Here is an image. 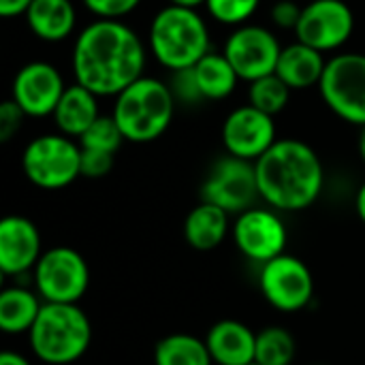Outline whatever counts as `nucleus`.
Wrapping results in <instances>:
<instances>
[{
    "label": "nucleus",
    "mask_w": 365,
    "mask_h": 365,
    "mask_svg": "<svg viewBox=\"0 0 365 365\" xmlns=\"http://www.w3.org/2000/svg\"><path fill=\"white\" fill-rule=\"evenodd\" d=\"M148 49L141 36L122 19H94L73 43L71 66L75 83L96 96H118L143 77Z\"/></svg>",
    "instance_id": "f257e3e1"
},
{
    "label": "nucleus",
    "mask_w": 365,
    "mask_h": 365,
    "mask_svg": "<svg viewBox=\"0 0 365 365\" xmlns=\"http://www.w3.org/2000/svg\"><path fill=\"white\" fill-rule=\"evenodd\" d=\"M261 199L280 212L310 207L325 184V169L312 145L299 139H278L257 163Z\"/></svg>",
    "instance_id": "f03ea898"
},
{
    "label": "nucleus",
    "mask_w": 365,
    "mask_h": 365,
    "mask_svg": "<svg viewBox=\"0 0 365 365\" xmlns=\"http://www.w3.org/2000/svg\"><path fill=\"white\" fill-rule=\"evenodd\" d=\"M152 56L167 71L192 68L210 49V28L197 9L167 4L160 9L148 32Z\"/></svg>",
    "instance_id": "7ed1b4c3"
},
{
    "label": "nucleus",
    "mask_w": 365,
    "mask_h": 365,
    "mask_svg": "<svg viewBox=\"0 0 365 365\" xmlns=\"http://www.w3.org/2000/svg\"><path fill=\"white\" fill-rule=\"evenodd\" d=\"M175 111L169 83L143 75L115 96L111 115L130 143H150L165 135Z\"/></svg>",
    "instance_id": "20e7f679"
},
{
    "label": "nucleus",
    "mask_w": 365,
    "mask_h": 365,
    "mask_svg": "<svg viewBox=\"0 0 365 365\" xmlns=\"http://www.w3.org/2000/svg\"><path fill=\"white\" fill-rule=\"evenodd\" d=\"M32 353L49 365H68L81 359L92 342V325L77 304H43L28 331Z\"/></svg>",
    "instance_id": "39448f33"
},
{
    "label": "nucleus",
    "mask_w": 365,
    "mask_h": 365,
    "mask_svg": "<svg viewBox=\"0 0 365 365\" xmlns=\"http://www.w3.org/2000/svg\"><path fill=\"white\" fill-rule=\"evenodd\" d=\"M21 169L43 190L66 188L81 175V145L62 133L34 137L24 148Z\"/></svg>",
    "instance_id": "423d86ee"
},
{
    "label": "nucleus",
    "mask_w": 365,
    "mask_h": 365,
    "mask_svg": "<svg viewBox=\"0 0 365 365\" xmlns=\"http://www.w3.org/2000/svg\"><path fill=\"white\" fill-rule=\"evenodd\" d=\"M319 92L340 120L365 126V53L342 51L329 58Z\"/></svg>",
    "instance_id": "0eeeda50"
},
{
    "label": "nucleus",
    "mask_w": 365,
    "mask_h": 365,
    "mask_svg": "<svg viewBox=\"0 0 365 365\" xmlns=\"http://www.w3.org/2000/svg\"><path fill=\"white\" fill-rule=\"evenodd\" d=\"M34 272V287L43 304H79L90 287V269L81 252L53 246L43 252Z\"/></svg>",
    "instance_id": "6e6552de"
},
{
    "label": "nucleus",
    "mask_w": 365,
    "mask_h": 365,
    "mask_svg": "<svg viewBox=\"0 0 365 365\" xmlns=\"http://www.w3.org/2000/svg\"><path fill=\"white\" fill-rule=\"evenodd\" d=\"M259 192L257 165L231 154L218 158L201 184V201L212 203L227 214H242L255 207Z\"/></svg>",
    "instance_id": "1a4fd4ad"
},
{
    "label": "nucleus",
    "mask_w": 365,
    "mask_h": 365,
    "mask_svg": "<svg viewBox=\"0 0 365 365\" xmlns=\"http://www.w3.org/2000/svg\"><path fill=\"white\" fill-rule=\"evenodd\" d=\"M282 45L278 36L257 24H244L235 28L222 47V53L235 68L242 81H257L261 77H267L276 73L278 58H280Z\"/></svg>",
    "instance_id": "9d476101"
},
{
    "label": "nucleus",
    "mask_w": 365,
    "mask_h": 365,
    "mask_svg": "<svg viewBox=\"0 0 365 365\" xmlns=\"http://www.w3.org/2000/svg\"><path fill=\"white\" fill-rule=\"evenodd\" d=\"M261 293L280 312H299L314 297V278L308 265L291 255H280L263 265Z\"/></svg>",
    "instance_id": "9b49d317"
},
{
    "label": "nucleus",
    "mask_w": 365,
    "mask_h": 365,
    "mask_svg": "<svg viewBox=\"0 0 365 365\" xmlns=\"http://www.w3.org/2000/svg\"><path fill=\"white\" fill-rule=\"evenodd\" d=\"M355 30V15L344 0H312L302 9L297 41L329 53L342 49Z\"/></svg>",
    "instance_id": "f8f14e48"
},
{
    "label": "nucleus",
    "mask_w": 365,
    "mask_h": 365,
    "mask_svg": "<svg viewBox=\"0 0 365 365\" xmlns=\"http://www.w3.org/2000/svg\"><path fill=\"white\" fill-rule=\"evenodd\" d=\"M231 231L237 250L246 259L261 265L284 255V246L289 242L282 218L274 210L265 207H250L242 212Z\"/></svg>",
    "instance_id": "ddd939ff"
},
{
    "label": "nucleus",
    "mask_w": 365,
    "mask_h": 365,
    "mask_svg": "<svg viewBox=\"0 0 365 365\" xmlns=\"http://www.w3.org/2000/svg\"><path fill=\"white\" fill-rule=\"evenodd\" d=\"M66 83L62 73L45 60L24 64L11 86V98L19 105L26 118H47L56 111Z\"/></svg>",
    "instance_id": "4468645a"
},
{
    "label": "nucleus",
    "mask_w": 365,
    "mask_h": 365,
    "mask_svg": "<svg viewBox=\"0 0 365 365\" xmlns=\"http://www.w3.org/2000/svg\"><path fill=\"white\" fill-rule=\"evenodd\" d=\"M276 141L278 137L274 118L252 105L233 109L222 122L225 150L235 158L257 163Z\"/></svg>",
    "instance_id": "2eb2a0df"
},
{
    "label": "nucleus",
    "mask_w": 365,
    "mask_h": 365,
    "mask_svg": "<svg viewBox=\"0 0 365 365\" xmlns=\"http://www.w3.org/2000/svg\"><path fill=\"white\" fill-rule=\"evenodd\" d=\"M41 257V233L30 218L6 216L0 220V272L4 276H21L34 269Z\"/></svg>",
    "instance_id": "dca6fc26"
},
{
    "label": "nucleus",
    "mask_w": 365,
    "mask_h": 365,
    "mask_svg": "<svg viewBox=\"0 0 365 365\" xmlns=\"http://www.w3.org/2000/svg\"><path fill=\"white\" fill-rule=\"evenodd\" d=\"M212 361L218 365H250L255 364L257 334L233 319L218 321L212 325L205 338Z\"/></svg>",
    "instance_id": "f3484780"
},
{
    "label": "nucleus",
    "mask_w": 365,
    "mask_h": 365,
    "mask_svg": "<svg viewBox=\"0 0 365 365\" xmlns=\"http://www.w3.org/2000/svg\"><path fill=\"white\" fill-rule=\"evenodd\" d=\"M325 66H327V60L323 51L302 41H295L282 47L276 75L291 90H308V88H319Z\"/></svg>",
    "instance_id": "a211bd4d"
},
{
    "label": "nucleus",
    "mask_w": 365,
    "mask_h": 365,
    "mask_svg": "<svg viewBox=\"0 0 365 365\" xmlns=\"http://www.w3.org/2000/svg\"><path fill=\"white\" fill-rule=\"evenodd\" d=\"M24 17L30 32L47 43L66 41L77 26V11L71 0H32Z\"/></svg>",
    "instance_id": "6ab92c4d"
},
{
    "label": "nucleus",
    "mask_w": 365,
    "mask_h": 365,
    "mask_svg": "<svg viewBox=\"0 0 365 365\" xmlns=\"http://www.w3.org/2000/svg\"><path fill=\"white\" fill-rule=\"evenodd\" d=\"M98 115V96L79 83L66 86L56 111L51 113L58 130L71 139H79Z\"/></svg>",
    "instance_id": "aec40b11"
},
{
    "label": "nucleus",
    "mask_w": 365,
    "mask_h": 365,
    "mask_svg": "<svg viewBox=\"0 0 365 365\" xmlns=\"http://www.w3.org/2000/svg\"><path fill=\"white\" fill-rule=\"evenodd\" d=\"M229 229V214L205 201L192 207L184 220V237L188 246L199 252H210L218 248L225 242Z\"/></svg>",
    "instance_id": "412c9836"
},
{
    "label": "nucleus",
    "mask_w": 365,
    "mask_h": 365,
    "mask_svg": "<svg viewBox=\"0 0 365 365\" xmlns=\"http://www.w3.org/2000/svg\"><path fill=\"white\" fill-rule=\"evenodd\" d=\"M41 295L24 287H9L0 293V329L9 336L28 334L41 314Z\"/></svg>",
    "instance_id": "4be33fe9"
},
{
    "label": "nucleus",
    "mask_w": 365,
    "mask_h": 365,
    "mask_svg": "<svg viewBox=\"0 0 365 365\" xmlns=\"http://www.w3.org/2000/svg\"><path fill=\"white\" fill-rule=\"evenodd\" d=\"M192 68L205 101H222L231 96L240 83V75L222 51H210Z\"/></svg>",
    "instance_id": "5701e85b"
},
{
    "label": "nucleus",
    "mask_w": 365,
    "mask_h": 365,
    "mask_svg": "<svg viewBox=\"0 0 365 365\" xmlns=\"http://www.w3.org/2000/svg\"><path fill=\"white\" fill-rule=\"evenodd\" d=\"M154 365H214V361L205 340L190 334H171L154 346Z\"/></svg>",
    "instance_id": "b1692460"
},
{
    "label": "nucleus",
    "mask_w": 365,
    "mask_h": 365,
    "mask_svg": "<svg viewBox=\"0 0 365 365\" xmlns=\"http://www.w3.org/2000/svg\"><path fill=\"white\" fill-rule=\"evenodd\" d=\"M295 359V338L289 329L272 325L257 334L255 364L259 365H291Z\"/></svg>",
    "instance_id": "393cba45"
},
{
    "label": "nucleus",
    "mask_w": 365,
    "mask_h": 365,
    "mask_svg": "<svg viewBox=\"0 0 365 365\" xmlns=\"http://www.w3.org/2000/svg\"><path fill=\"white\" fill-rule=\"evenodd\" d=\"M291 92L293 90L276 73H272L267 77L248 83V105L274 118L289 105Z\"/></svg>",
    "instance_id": "a878e982"
},
{
    "label": "nucleus",
    "mask_w": 365,
    "mask_h": 365,
    "mask_svg": "<svg viewBox=\"0 0 365 365\" xmlns=\"http://www.w3.org/2000/svg\"><path fill=\"white\" fill-rule=\"evenodd\" d=\"M124 141L126 139H124V135H122V130H120L113 115H98L94 120V124L79 137L81 148L101 150V152H109V154H115Z\"/></svg>",
    "instance_id": "bb28decb"
},
{
    "label": "nucleus",
    "mask_w": 365,
    "mask_h": 365,
    "mask_svg": "<svg viewBox=\"0 0 365 365\" xmlns=\"http://www.w3.org/2000/svg\"><path fill=\"white\" fill-rule=\"evenodd\" d=\"M261 0H207V15L225 26L240 28L248 24V19L259 11Z\"/></svg>",
    "instance_id": "cd10ccee"
},
{
    "label": "nucleus",
    "mask_w": 365,
    "mask_h": 365,
    "mask_svg": "<svg viewBox=\"0 0 365 365\" xmlns=\"http://www.w3.org/2000/svg\"><path fill=\"white\" fill-rule=\"evenodd\" d=\"M169 88L175 96V103H186V105H197L203 98L197 77H195V68H182V71H173L171 79H169Z\"/></svg>",
    "instance_id": "c85d7f7f"
},
{
    "label": "nucleus",
    "mask_w": 365,
    "mask_h": 365,
    "mask_svg": "<svg viewBox=\"0 0 365 365\" xmlns=\"http://www.w3.org/2000/svg\"><path fill=\"white\" fill-rule=\"evenodd\" d=\"M81 2L96 19H124L141 4V0H81Z\"/></svg>",
    "instance_id": "c756f323"
},
{
    "label": "nucleus",
    "mask_w": 365,
    "mask_h": 365,
    "mask_svg": "<svg viewBox=\"0 0 365 365\" xmlns=\"http://www.w3.org/2000/svg\"><path fill=\"white\" fill-rule=\"evenodd\" d=\"M113 156L115 154H109V152L81 148V175L90 180L105 178L113 169Z\"/></svg>",
    "instance_id": "7c9ffc66"
},
{
    "label": "nucleus",
    "mask_w": 365,
    "mask_h": 365,
    "mask_svg": "<svg viewBox=\"0 0 365 365\" xmlns=\"http://www.w3.org/2000/svg\"><path fill=\"white\" fill-rule=\"evenodd\" d=\"M24 118H26V113L19 109V105L13 98L4 101L0 105V141L2 143L11 141L19 133Z\"/></svg>",
    "instance_id": "2f4dec72"
},
{
    "label": "nucleus",
    "mask_w": 365,
    "mask_h": 365,
    "mask_svg": "<svg viewBox=\"0 0 365 365\" xmlns=\"http://www.w3.org/2000/svg\"><path fill=\"white\" fill-rule=\"evenodd\" d=\"M302 9L304 6H299L293 0H278L272 6V11H269V19H272V24L276 28H280V30H293L295 32V28L299 24V17H302Z\"/></svg>",
    "instance_id": "473e14b6"
},
{
    "label": "nucleus",
    "mask_w": 365,
    "mask_h": 365,
    "mask_svg": "<svg viewBox=\"0 0 365 365\" xmlns=\"http://www.w3.org/2000/svg\"><path fill=\"white\" fill-rule=\"evenodd\" d=\"M30 4H32V0H0V15L4 19L17 17V15H26Z\"/></svg>",
    "instance_id": "72a5a7b5"
},
{
    "label": "nucleus",
    "mask_w": 365,
    "mask_h": 365,
    "mask_svg": "<svg viewBox=\"0 0 365 365\" xmlns=\"http://www.w3.org/2000/svg\"><path fill=\"white\" fill-rule=\"evenodd\" d=\"M0 365H32L24 355L19 353H13V351H4L0 355Z\"/></svg>",
    "instance_id": "f704fd0d"
},
{
    "label": "nucleus",
    "mask_w": 365,
    "mask_h": 365,
    "mask_svg": "<svg viewBox=\"0 0 365 365\" xmlns=\"http://www.w3.org/2000/svg\"><path fill=\"white\" fill-rule=\"evenodd\" d=\"M355 210H357V216L361 218V222L365 225V182L361 184L359 192H357V199H355Z\"/></svg>",
    "instance_id": "c9c22d12"
},
{
    "label": "nucleus",
    "mask_w": 365,
    "mask_h": 365,
    "mask_svg": "<svg viewBox=\"0 0 365 365\" xmlns=\"http://www.w3.org/2000/svg\"><path fill=\"white\" fill-rule=\"evenodd\" d=\"M207 0H169V4H178V6H188V9H199L201 4H205Z\"/></svg>",
    "instance_id": "e433bc0d"
},
{
    "label": "nucleus",
    "mask_w": 365,
    "mask_h": 365,
    "mask_svg": "<svg viewBox=\"0 0 365 365\" xmlns=\"http://www.w3.org/2000/svg\"><path fill=\"white\" fill-rule=\"evenodd\" d=\"M357 150H359V156L365 163V126H361V133H359V139H357Z\"/></svg>",
    "instance_id": "4c0bfd02"
},
{
    "label": "nucleus",
    "mask_w": 365,
    "mask_h": 365,
    "mask_svg": "<svg viewBox=\"0 0 365 365\" xmlns=\"http://www.w3.org/2000/svg\"><path fill=\"white\" fill-rule=\"evenodd\" d=\"M250 365H259V364H250Z\"/></svg>",
    "instance_id": "58836bf2"
}]
</instances>
